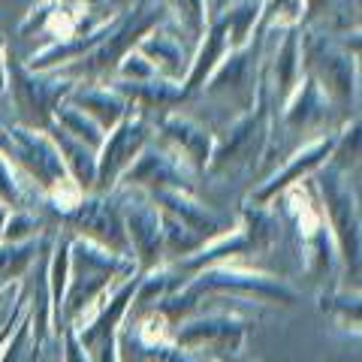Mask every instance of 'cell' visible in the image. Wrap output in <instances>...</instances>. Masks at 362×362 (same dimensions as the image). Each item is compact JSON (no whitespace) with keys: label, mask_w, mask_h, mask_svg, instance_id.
<instances>
[{"label":"cell","mask_w":362,"mask_h":362,"mask_svg":"<svg viewBox=\"0 0 362 362\" xmlns=\"http://www.w3.org/2000/svg\"><path fill=\"white\" fill-rule=\"evenodd\" d=\"M247 326L251 323L233 311H209V314L185 317L173 329V344L178 350H187V354H197V356L206 354V359L242 354Z\"/></svg>","instance_id":"obj_1"},{"label":"cell","mask_w":362,"mask_h":362,"mask_svg":"<svg viewBox=\"0 0 362 362\" xmlns=\"http://www.w3.org/2000/svg\"><path fill=\"white\" fill-rule=\"evenodd\" d=\"M323 197H326V214H329V235L335 242V251L341 257L347 275L356 281L359 275V214L350 199V190L335 185L329 175L323 181Z\"/></svg>","instance_id":"obj_2"},{"label":"cell","mask_w":362,"mask_h":362,"mask_svg":"<svg viewBox=\"0 0 362 362\" xmlns=\"http://www.w3.org/2000/svg\"><path fill=\"white\" fill-rule=\"evenodd\" d=\"M124 218V230H127L130 257L139 266V272H151L163 263V221L154 209L145 202H136L127 209Z\"/></svg>","instance_id":"obj_3"},{"label":"cell","mask_w":362,"mask_h":362,"mask_svg":"<svg viewBox=\"0 0 362 362\" xmlns=\"http://www.w3.org/2000/svg\"><path fill=\"white\" fill-rule=\"evenodd\" d=\"M320 311H326L329 317H335L338 326H344V329H359V299L356 293L354 296H347L341 290H326L320 293Z\"/></svg>","instance_id":"obj_4"},{"label":"cell","mask_w":362,"mask_h":362,"mask_svg":"<svg viewBox=\"0 0 362 362\" xmlns=\"http://www.w3.org/2000/svg\"><path fill=\"white\" fill-rule=\"evenodd\" d=\"M40 226L42 221L37 218L33 211L28 209H16L13 214L6 218V226H4V242H30L33 235H40Z\"/></svg>","instance_id":"obj_5"},{"label":"cell","mask_w":362,"mask_h":362,"mask_svg":"<svg viewBox=\"0 0 362 362\" xmlns=\"http://www.w3.org/2000/svg\"><path fill=\"white\" fill-rule=\"evenodd\" d=\"M142 362H209V359L187 354V350H178L175 344H166V347H157V350H145Z\"/></svg>","instance_id":"obj_6"},{"label":"cell","mask_w":362,"mask_h":362,"mask_svg":"<svg viewBox=\"0 0 362 362\" xmlns=\"http://www.w3.org/2000/svg\"><path fill=\"white\" fill-rule=\"evenodd\" d=\"M61 362H90L88 359V354L82 350V344H78V338H76V332L66 326V329L61 332Z\"/></svg>","instance_id":"obj_7"},{"label":"cell","mask_w":362,"mask_h":362,"mask_svg":"<svg viewBox=\"0 0 362 362\" xmlns=\"http://www.w3.org/2000/svg\"><path fill=\"white\" fill-rule=\"evenodd\" d=\"M28 314V299L25 296H18V302L13 305V314L4 320V326H0V354H4V347H6V341L13 338V332H16V326H18V320Z\"/></svg>","instance_id":"obj_8"},{"label":"cell","mask_w":362,"mask_h":362,"mask_svg":"<svg viewBox=\"0 0 362 362\" xmlns=\"http://www.w3.org/2000/svg\"><path fill=\"white\" fill-rule=\"evenodd\" d=\"M202 359H206V356H202ZM209 362H257V359L245 356V354H226V356H211Z\"/></svg>","instance_id":"obj_9"},{"label":"cell","mask_w":362,"mask_h":362,"mask_svg":"<svg viewBox=\"0 0 362 362\" xmlns=\"http://www.w3.org/2000/svg\"><path fill=\"white\" fill-rule=\"evenodd\" d=\"M6 209H4V202H0V242H4V226H6Z\"/></svg>","instance_id":"obj_10"}]
</instances>
